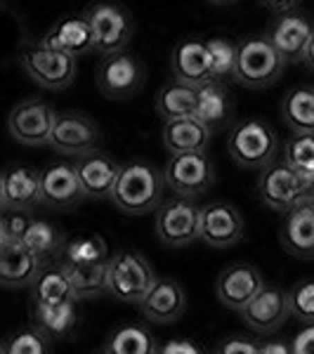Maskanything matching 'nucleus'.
<instances>
[{
    "label": "nucleus",
    "mask_w": 314,
    "mask_h": 354,
    "mask_svg": "<svg viewBox=\"0 0 314 354\" xmlns=\"http://www.w3.org/2000/svg\"><path fill=\"white\" fill-rule=\"evenodd\" d=\"M41 175L31 165H12L0 177V205L3 208H19L28 210L36 203H43L41 192Z\"/></svg>",
    "instance_id": "19"
},
{
    "label": "nucleus",
    "mask_w": 314,
    "mask_h": 354,
    "mask_svg": "<svg viewBox=\"0 0 314 354\" xmlns=\"http://www.w3.org/2000/svg\"><path fill=\"white\" fill-rule=\"evenodd\" d=\"M43 43L66 55L83 57L95 50V33L85 15H68L55 21L53 28L43 36Z\"/></svg>",
    "instance_id": "22"
},
{
    "label": "nucleus",
    "mask_w": 314,
    "mask_h": 354,
    "mask_svg": "<svg viewBox=\"0 0 314 354\" xmlns=\"http://www.w3.org/2000/svg\"><path fill=\"white\" fill-rule=\"evenodd\" d=\"M50 350H53V335L38 326V324L15 330L0 345L3 354H45Z\"/></svg>",
    "instance_id": "35"
},
{
    "label": "nucleus",
    "mask_w": 314,
    "mask_h": 354,
    "mask_svg": "<svg viewBox=\"0 0 314 354\" xmlns=\"http://www.w3.org/2000/svg\"><path fill=\"white\" fill-rule=\"evenodd\" d=\"M156 281L151 262L140 250H118L109 258L107 267V293L121 302H137L151 290Z\"/></svg>",
    "instance_id": "5"
},
{
    "label": "nucleus",
    "mask_w": 314,
    "mask_h": 354,
    "mask_svg": "<svg viewBox=\"0 0 314 354\" xmlns=\"http://www.w3.org/2000/svg\"><path fill=\"white\" fill-rule=\"evenodd\" d=\"M140 310L147 322L168 326V324L178 322L187 310L185 288L175 279H156L151 290L142 298Z\"/></svg>",
    "instance_id": "18"
},
{
    "label": "nucleus",
    "mask_w": 314,
    "mask_h": 354,
    "mask_svg": "<svg viewBox=\"0 0 314 354\" xmlns=\"http://www.w3.org/2000/svg\"><path fill=\"white\" fill-rule=\"evenodd\" d=\"M290 314L288 293L277 286H262V290L241 312L243 324L255 333H272L286 324Z\"/></svg>",
    "instance_id": "17"
},
{
    "label": "nucleus",
    "mask_w": 314,
    "mask_h": 354,
    "mask_svg": "<svg viewBox=\"0 0 314 354\" xmlns=\"http://www.w3.org/2000/svg\"><path fill=\"white\" fill-rule=\"evenodd\" d=\"M246 225L232 203L215 201L201 208V241L210 248H230L243 239Z\"/></svg>",
    "instance_id": "14"
},
{
    "label": "nucleus",
    "mask_w": 314,
    "mask_h": 354,
    "mask_svg": "<svg viewBox=\"0 0 314 354\" xmlns=\"http://www.w3.org/2000/svg\"><path fill=\"white\" fill-rule=\"evenodd\" d=\"M165 185L178 196H201L213 187L215 170L205 151H190V153H170V161L163 170Z\"/></svg>",
    "instance_id": "9"
},
{
    "label": "nucleus",
    "mask_w": 314,
    "mask_h": 354,
    "mask_svg": "<svg viewBox=\"0 0 314 354\" xmlns=\"http://www.w3.org/2000/svg\"><path fill=\"white\" fill-rule=\"evenodd\" d=\"M284 250L293 258L314 260V203L305 201L286 213L281 230Z\"/></svg>",
    "instance_id": "24"
},
{
    "label": "nucleus",
    "mask_w": 314,
    "mask_h": 354,
    "mask_svg": "<svg viewBox=\"0 0 314 354\" xmlns=\"http://www.w3.org/2000/svg\"><path fill=\"white\" fill-rule=\"evenodd\" d=\"M208 53H210V62H213L215 81L234 76L237 57H239V43H234L232 38H227V36L208 38Z\"/></svg>",
    "instance_id": "37"
},
{
    "label": "nucleus",
    "mask_w": 314,
    "mask_h": 354,
    "mask_svg": "<svg viewBox=\"0 0 314 354\" xmlns=\"http://www.w3.org/2000/svg\"><path fill=\"white\" fill-rule=\"evenodd\" d=\"M31 215L26 210L19 208H3V215H0V243H12V241H21L24 234L31 225Z\"/></svg>",
    "instance_id": "39"
},
{
    "label": "nucleus",
    "mask_w": 314,
    "mask_h": 354,
    "mask_svg": "<svg viewBox=\"0 0 314 354\" xmlns=\"http://www.w3.org/2000/svg\"><path fill=\"white\" fill-rule=\"evenodd\" d=\"M33 319L41 328L48 330L53 338H66L78 322L76 300L55 302V305H41L33 302Z\"/></svg>",
    "instance_id": "30"
},
{
    "label": "nucleus",
    "mask_w": 314,
    "mask_h": 354,
    "mask_svg": "<svg viewBox=\"0 0 314 354\" xmlns=\"http://www.w3.org/2000/svg\"><path fill=\"white\" fill-rule=\"evenodd\" d=\"M265 286V279L258 272V267L248 265V262H234L220 272L218 281H215V295L227 310L243 312L246 305Z\"/></svg>",
    "instance_id": "13"
},
{
    "label": "nucleus",
    "mask_w": 314,
    "mask_h": 354,
    "mask_svg": "<svg viewBox=\"0 0 314 354\" xmlns=\"http://www.w3.org/2000/svg\"><path fill=\"white\" fill-rule=\"evenodd\" d=\"M85 17L90 19V26H93L97 53H121L133 41L135 21L133 15L123 5L111 3V0H100V3L90 5Z\"/></svg>",
    "instance_id": "7"
},
{
    "label": "nucleus",
    "mask_w": 314,
    "mask_h": 354,
    "mask_svg": "<svg viewBox=\"0 0 314 354\" xmlns=\"http://www.w3.org/2000/svg\"><path fill=\"white\" fill-rule=\"evenodd\" d=\"M57 121V111L41 97H28L15 104L8 116V130L17 142L26 147L50 145L53 128Z\"/></svg>",
    "instance_id": "8"
},
{
    "label": "nucleus",
    "mask_w": 314,
    "mask_h": 354,
    "mask_svg": "<svg viewBox=\"0 0 314 354\" xmlns=\"http://www.w3.org/2000/svg\"><path fill=\"white\" fill-rule=\"evenodd\" d=\"M31 293L33 302H41V305H55V302H64V300H78L73 293L71 279L62 265V260L50 262L48 267H43L38 279L31 283Z\"/></svg>",
    "instance_id": "27"
},
{
    "label": "nucleus",
    "mask_w": 314,
    "mask_h": 354,
    "mask_svg": "<svg viewBox=\"0 0 314 354\" xmlns=\"http://www.w3.org/2000/svg\"><path fill=\"white\" fill-rule=\"evenodd\" d=\"M156 236L165 245H187L201 236V208L187 196L165 201L156 213Z\"/></svg>",
    "instance_id": "11"
},
{
    "label": "nucleus",
    "mask_w": 314,
    "mask_h": 354,
    "mask_svg": "<svg viewBox=\"0 0 314 354\" xmlns=\"http://www.w3.org/2000/svg\"><path fill=\"white\" fill-rule=\"evenodd\" d=\"M218 352H222V354H258L260 352V342L241 338V335H232V338L220 342Z\"/></svg>",
    "instance_id": "40"
},
{
    "label": "nucleus",
    "mask_w": 314,
    "mask_h": 354,
    "mask_svg": "<svg viewBox=\"0 0 314 354\" xmlns=\"http://www.w3.org/2000/svg\"><path fill=\"white\" fill-rule=\"evenodd\" d=\"M286 59L281 57L270 36H255L239 43V57L234 78L246 88H270L284 73Z\"/></svg>",
    "instance_id": "6"
},
{
    "label": "nucleus",
    "mask_w": 314,
    "mask_h": 354,
    "mask_svg": "<svg viewBox=\"0 0 314 354\" xmlns=\"http://www.w3.org/2000/svg\"><path fill=\"white\" fill-rule=\"evenodd\" d=\"M41 192H43V203L57 210H66L73 208L83 201L85 189L81 175L76 170V163H53L43 170L41 175Z\"/></svg>",
    "instance_id": "15"
},
{
    "label": "nucleus",
    "mask_w": 314,
    "mask_h": 354,
    "mask_svg": "<svg viewBox=\"0 0 314 354\" xmlns=\"http://www.w3.org/2000/svg\"><path fill=\"white\" fill-rule=\"evenodd\" d=\"M43 260L21 241L0 243V286L15 290L26 288L38 279Z\"/></svg>",
    "instance_id": "21"
},
{
    "label": "nucleus",
    "mask_w": 314,
    "mask_h": 354,
    "mask_svg": "<svg viewBox=\"0 0 314 354\" xmlns=\"http://www.w3.org/2000/svg\"><path fill=\"white\" fill-rule=\"evenodd\" d=\"M109 248H107V241L100 236V234H78L71 241L64 243L62 248V258L68 262V265H104L109 262Z\"/></svg>",
    "instance_id": "31"
},
{
    "label": "nucleus",
    "mask_w": 314,
    "mask_h": 354,
    "mask_svg": "<svg viewBox=\"0 0 314 354\" xmlns=\"http://www.w3.org/2000/svg\"><path fill=\"white\" fill-rule=\"evenodd\" d=\"M208 3H213V5H230V3H234V0H208Z\"/></svg>",
    "instance_id": "46"
},
{
    "label": "nucleus",
    "mask_w": 314,
    "mask_h": 354,
    "mask_svg": "<svg viewBox=\"0 0 314 354\" xmlns=\"http://www.w3.org/2000/svg\"><path fill=\"white\" fill-rule=\"evenodd\" d=\"M298 3L300 0H262V5L274 10V12H288V10H295Z\"/></svg>",
    "instance_id": "44"
},
{
    "label": "nucleus",
    "mask_w": 314,
    "mask_h": 354,
    "mask_svg": "<svg viewBox=\"0 0 314 354\" xmlns=\"http://www.w3.org/2000/svg\"><path fill=\"white\" fill-rule=\"evenodd\" d=\"M310 201H312V203H314V196H312V198H310Z\"/></svg>",
    "instance_id": "47"
},
{
    "label": "nucleus",
    "mask_w": 314,
    "mask_h": 354,
    "mask_svg": "<svg viewBox=\"0 0 314 354\" xmlns=\"http://www.w3.org/2000/svg\"><path fill=\"white\" fill-rule=\"evenodd\" d=\"M170 68L173 78L190 85H201L213 78V62H210L208 41L201 38H185L175 43L170 53Z\"/></svg>",
    "instance_id": "20"
},
{
    "label": "nucleus",
    "mask_w": 314,
    "mask_h": 354,
    "mask_svg": "<svg viewBox=\"0 0 314 354\" xmlns=\"http://www.w3.org/2000/svg\"><path fill=\"white\" fill-rule=\"evenodd\" d=\"M62 265H64L68 279H71L73 293H76L78 300H93L100 298L102 293H107V267H109V262L81 267V265H68V262L62 260Z\"/></svg>",
    "instance_id": "33"
},
{
    "label": "nucleus",
    "mask_w": 314,
    "mask_h": 354,
    "mask_svg": "<svg viewBox=\"0 0 314 354\" xmlns=\"http://www.w3.org/2000/svg\"><path fill=\"white\" fill-rule=\"evenodd\" d=\"M312 21L305 15L288 10V12H279L277 19L272 21L270 31H267V36L286 59V64H293V62H302L307 45L312 41Z\"/></svg>",
    "instance_id": "16"
},
{
    "label": "nucleus",
    "mask_w": 314,
    "mask_h": 354,
    "mask_svg": "<svg viewBox=\"0 0 314 354\" xmlns=\"http://www.w3.org/2000/svg\"><path fill=\"white\" fill-rule=\"evenodd\" d=\"M194 116L201 123L208 125L210 130H220L222 125L230 121L232 116V97L227 93V88L222 81H210L201 83L196 88V111Z\"/></svg>",
    "instance_id": "26"
},
{
    "label": "nucleus",
    "mask_w": 314,
    "mask_h": 354,
    "mask_svg": "<svg viewBox=\"0 0 314 354\" xmlns=\"http://www.w3.org/2000/svg\"><path fill=\"white\" fill-rule=\"evenodd\" d=\"M76 59L78 57L50 48L43 41H24L19 45L21 68L28 73L31 81H36L45 90H66L76 81Z\"/></svg>",
    "instance_id": "3"
},
{
    "label": "nucleus",
    "mask_w": 314,
    "mask_h": 354,
    "mask_svg": "<svg viewBox=\"0 0 314 354\" xmlns=\"http://www.w3.org/2000/svg\"><path fill=\"white\" fill-rule=\"evenodd\" d=\"M158 352L161 354H198L201 347L190 338H170L158 347Z\"/></svg>",
    "instance_id": "41"
},
{
    "label": "nucleus",
    "mask_w": 314,
    "mask_h": 354,
    "mask_svg": "<svg viewBox=\"0 0 314 354\" xmlns=\"http://www.w3.org/2000/svg\"><path fill=\"white\" fill-rule=\"evenodd\" d=\"M281 116L293 133H314V88L302 85L286 93L281 102Z\"/></svg>",
    "instance_id": "29"
},
{
    "label": "nucleus",
    "mask_w": 314,
    "mask_h": 354,
    "mask_svg": "<svg viewBox=\"0 0 314 354\" xmlns=\"http://www.w3.org/2000/svg\"><path fill=\"white\" fill-rule=\"evenodd\" d=\"M213 130L196 116L170 118L163 123V147L168 153H190V151H205L210 145Z\"/></svg>",
    "instance_id": "25"
},
{
    "label": "nucleus",
    "mask_w": 314,
    "mask_h": 354,
    "mask_svg": "<svg viewBox=\"0 0 314 354\" xmlns=\"http://www.w3.org/2000/svg\"><path fill=\"white\" fill-rule=\"evenodd\" d=\"M97 85L111 100H130L145 85V64L140 57L128 50L104 55V62L97 73Z\"/></svg>",
    "instance_id": "10"
},
{
    "label": "nucleus",
    "mask_w": 314,
    "mask_h": 354,
    "mask_svg": "<svg viewBox=\"0 0 314 354\" xmlns=\"http://www.w3.org/2000/svg\"><path fill=\"white\" fill-rule=\"evenodd\" d=\"M293 352V345L281 340H274V342H262L260 345V354H290Z\"/></svg>",
    "instance_id": "43"
},
{
    "label": "nucleus",
    "mask_w": 314,
    "mask_h": 354,
    "mask_svg": "<svg viewBox=\"0 0 314 354\" xmlns=\"http://www.w3.org/2000/svg\"><path fill=\"white\" fill-rule=\"evenodd\" d=\"M284 158L295 170L314 180V133H293L284 145Z\"/></svg>",
    "instance_id": "36"
},
{
    "label": "nucleus",
    "mask_w": 314,
    "mask_h": 354,
    "mask_svg": "<svg viewBox=\"0 0 314 354\" xmlns=\"http://www.w3.org/2000/svg\"><path fill=\"white\" fill-rule=\"evenodd\" d=\"M107 352L113 354H154L158 352L151 330L142 324H123L111 333Z\"/></svg>",
    "instance_id": "32"
},
{
    "label": "nucleus",
    "mask_w": 314,
    "mask_h": 354,
    "mask_svg": "<svg viewBox=\"0 0 314 354\" xmlns=\"http://www.w3.org/2000/svg\"><path fill=\"white\" fill-rule=\"evenodd\" d=\"M165 177L145 161H133L121 168L111 201L123 215H147L161 205Z\"/></svg>",
    "instance_id": "1"
},
{
    "label": "nucleus",
    "mask_w": 314,
    "mask_h": 354,
    "mask_svg": "<svg viewBox=\"0 0 314 354\" xmlns=\"http://www.w3.org/2000/svg\"><path fill=\"white\" fill-rule=\"evenodd\" d=\"M258 194L272 210L288 213L295 205L310 201L314 196V180L295 170L286 158L272 161L270 165H265L260 175Z\"/></svg>",
    "instance_id": "2"
},
{
    "label": "nucleus",
    "mask_w": 314,
    "mask_h": 354,
    "mask_svg": "<svg viewBox=\"0 0 314 354\" xmlns=\"http://www.w3.org/2000/svg\"><path fill=\"white\" fill-rule=\"evenodd\" d=\"M196 88L198 85H190L182 81L165 83L156 95V111L158 116L170 121V118L194 116L196 111Z\"/></svg>",
    "instance_id": "28"
},
{
    "label": "nucleus",
    "mask_w": 314,
    "mask_h": 354,
    "mask_svg": "<svg viewBox=\"0 0 314 354\" xmlns=\"http://www.w3.org/2000/svg\"><path fill=\"white\" fill-rule=\"evenodd\" d=\"M76 170L81 175L83 189L88 198H111L116 180L121 175V165L111 156L100 151H90L76 158Z\"/></svg>",
    "instance_id": "23"
},
{
    "label": "nucleus",
    "mask_w": 314,
    "mask_h": 354,
    "mask_svg": "<svg viewBox=\"0 0 314 354\" xmlns=\"http://www.w3.org/2000/svg\"><path fill=\"white\" fill-rule=\"evenodd\" d=\"M302 62H305V64L314 71V33H312L310 45H307V50H305V57H302Z\"/></svg>",
    "instance_id": "45"
},
{
    "label": "nucleus",
    "mask_w": 314,
    "mask_h": 354,
    "mask_svg": "<svg viewBox=\"0 0 314 354\" xmlns=\"http://www.w3.org/2000/svg\"><path fill=\"white\" fill-rule=\"evenodd\" d=\"M100 142V128L88 113L81 111H62L57 113V121L50 137V147L62 156H85L95 151Z\"/></svg>",
    "instance_id": "12"
},
{
    "label": "nucleus",
    "mask_w": 314,
    "mask_h": 354,
    "mask_svg": "<svg viewBox=\"0 0 314 354\" xmlns=\"http://www.w3.org/2000/svg\"><path fill=\"white\" fill-rule=\"evenodd\" d=\"M290 345H293V354H314V324L302 328Z\"/></svg>",
    "instance_id": "42"
},
{
    "label": "nucleus",
    "mask_w": 314,
    "mask_h": 354,
    "mask_svg": "<svg viewBox=\"0 0 314 354\" xmlns=\"http://www.w3.org/2000/svg\"><path fill=\"white\" fill-rule=\"evenodd\" d=\"M21 243H24L28 250H33L43 262L55 258V255L64 248V239H62L59 230H57L55 225H50L48 220H36V218L28 225Z\"/></svg>",
    "instance_id": "34"
},
{
    "label": "nucleus",
    "mask_w": 314,
    "mask_h": 354,
    "mask_svg": "<svg viewBox=\"0 0 314 354\" xmlns=\"http://www.w3.org/2000/svg\"><path fill=\"white\" fill-rule=\"evenodd\" d=\"M279 137L262 118H246L227 135V153L241 168H265L277 158Z\"/></svg>",
    "instance_id": "4"
},
{
    "label": "nucleus",
    "mask_w": 314,
    "mask_h": 354,
    "mask_svg": "<svg viewBox=\"0 0 314 354\" xmlns=\"http://www.w3.org/2000/svg\"><path fill=\"white\" fill-rule=\"evenodd\" d=\"M290 314L302 324H314V279L298 281L288 290Z\"/></svg>",
    "instance_id": "38"
}]
</instances>
